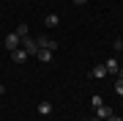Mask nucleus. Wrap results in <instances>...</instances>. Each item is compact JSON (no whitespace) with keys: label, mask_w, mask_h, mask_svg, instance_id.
I'll return each mask as SVG.
<instances>
[{"label":"nucleus","mask_w":123,"mask_h":121,"mask_svg":"<svg viewBox=\"0 0 123 121\" xmlns=\"http://www.w3.org/2000/svg\"><path fill=\"white\" fill-rule=\"evenodd\" d=\"M96 113H98V118H101V121H107V118L112 116V107H107V105H98Z\"/></svg>","instance_id":"7"},{"label":"nucleus","mask_w":123,"mask_h":121,"mask_svg":"<svg viewBox=\"0 0 123 121\" xmlns=\"http://www.w3.org/2000/svg\"><path fill=\"white\" fill-rule=\"evenodd\" d=\"M115 91H118V94L123 96V80H120V77H118V83H115Z\"/></svg>","instance_id":"13"},{"label":"nucleus","mask_w":123,"mask_h":121,"mask_svg":"<svg viewBox=\"0 0 123 121\" xmlns=\"http://www.w3.org/2000/svg\"><path fill=\"white\" fill-rule=\"evenodd\" d=\"M22 50H25L27 55H38V50H41V47H38V39L25 36V39H22Z\"/></svg>","instance_id":"1"},{"label":"nucleus","mask_w":123,"mask_h":121,"mask_svg":"<svg viewBox=\"0 0 123 121\" xmlns=\"http://www.w3.org/2000/svg\"><path fill=\"white\" fill-rule=\"evenodd\" d=\"M112 47H115V50L120 52V50H123V39H115V41H112Z\"/></svg>","instance_id":"12"},{"label":"nucleus","mask_w":123,"mask_h":121,"mask_svg":"<svg viewBox=\"0 0 123 121\" xmlns=\"http://www.w3.org/2000/svg\"><path fill=\"white\" fill-rule=\"evenodd\" d=\"M90 121H101V118H90Z\"/></svg>","instance_id":"16"},{"label":"nucleus","mask_w":123,"mask_h":121,"mask_svg":"<svg viewBox=\"0 0 123 121\" xmlns=\"http://www.w3.org/2000/svg\"><path fill=\"white\" fill-rule=\"evenodd\" d=\"M38 61L49 63V61H52V52H49V50H38Z\"/></svg>","instance_id":"9"},{"label":"nucleus","mask_w":123,"mask_h":121,"mask_svg":"<svg viewBox=\"0 0 123 121\" xmlns=\"http://www.w3.org/2000/svg\"><path fill=\"white\" fill-rule=\"evenodd\" d=\"M44 25L47 28H57V25H60V17H57V14H47V17H44Z\"/></svg>","instance_id":"6"},{"label":"nucleus","mask_w":123,"mask_h":121,"mask_svg":"<svg viewBox=\"0 0 123 121\" xmlns=\"http://www.w3.org/2000/svg\"><path fill=\"white\" fill-rule=\"evenodd\" d=\"M38 113H41V116H49V113H52V105H49V102H41L38 105Z\"/></svg>","instance_id":"10"},{"label":"nucleus","mask_w":123,"mask_h":121,"mask_svg":"<svg viewBox=\"0 0 123 121\" xmlns=\"http://www.w3.org/2000/svg\"><path fill=\"white\" fill-rule=\"evenodd\" d=\"M93 77H96V80H104V77H107V66H104V63H96V66H93V72H90Z\"/></svg>","instance_id":"4"},{"label":"nucleus","mask_w":123,"mask_h":121,"mask_svg":"<svg viewBox=\"0 0 123 121\" xmlns=\"http://www.w3.org/2000/svg\"><path fill=\"white\" fill-rule=\"evenodd\" d=\"M98 105H104V99H101L98 94H96V96H90V107H98Z\"/></svg>","instance_id":"11"},{"label":"nucleus","mask_w":123,"mask_h":121,"mask_svg":"<svg viewBox=\"0 0 123 121\" xmlns=\"http://www.w3.org/2000/svg\"><path fill=\"white\" fill-rule=\"evenodd\" d=\"M107 121H123V118H120V116H115V113H112V116L107 118Z\"/></svg>","instance_id":"14"},{"label":"nucleus","mask_w":123,"mask_h":121,"mask_svg":"<svg viewBox=\"0 0 123 121\" xmlns=\"http://www.w3.org/2000/svg\"><path fill=\"white\" fill-rule=\"evenodd\" d=\"M27 58H30V55L25 52L22 47H17V50H11V61H17V63H25Z\"/></svg>","instance_id":"3"},{"label":"nucleus","mask_w":123,"mask_h":121,"mask_svg":"<svg viewBox=\"0 0 123 121\" xmlns=\"http://www.w3.org/2000/svg\"><path fill=\"white\" fill-rule=\"evenodd\" d=\"M3 44H6V50H8V52H11V50H17L19 44H22V39H19L17 33H8V36H6V41H3Z\"/></svg>","instance_id":"2"},{"label":"nucleus","mask_w":123,"mask_h":121,"mask_svg":"<svg viewBox=\"0 0 123 121\" xmlns=\"http://www.w3.org/2000/svg\"><path fill=\"white\" fill-rule=\"evenodd\" d=\"M104 66H107V74H118V69H120V63L115 61V58H110V61H104Z\"/></svg>","instance_id":"5"},{"label":"nucleus","mask_w":123,"mask_h":121,"mask_svg":"<svg viewBox=\"0 0 123 121\" xmlns=\"http://www.w3.org/2000/svg\"><path fill=\"white\" fill-rule=\"evenodd\" d=\"M14 33H17V36H19V39H25V36H27V33H30V28H27V25L22 22V25H17V30H14Z\"/></svg>","instance_id":"8"},{"label":"nucleus","mask_w":123,"mask_h":121,"mask_svg":"<svg viewBox=\"0 0 123 121\" xmlns=\"http://www.w3.org/2000/svg\"><path fill=\"white\" fill-rule=\"evenodd\" d=\"M85 3H88V0H74V6H85Z\"/></svg>","instance_id":"15"}]
</instances>
